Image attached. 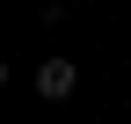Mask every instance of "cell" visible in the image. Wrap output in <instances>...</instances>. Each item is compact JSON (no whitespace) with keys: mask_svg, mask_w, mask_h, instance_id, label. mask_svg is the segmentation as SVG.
<instances>
[{"mask_svg":"<svg viewBox=\"0 0 131 124\" xmlns=\"http://www.w3.org/2000/svg\"><path fill=\"white\" fill-rule=\"evenodd\" d=\"M73 88H80L73 58H37V95H44V102H66Z\"/></svg>","mask_w":131,"mask_h":124,"instance_id":"1","label":"cell"}]
</instances>
